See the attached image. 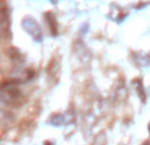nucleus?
<instances>
[{
	"label": "nucleus",
	"instance_id": "nucleus-1",
	"mask_svg": "<svg viewBox=\"0 0 150 145\" xmlns=\"http://www.w3.org/2000/svg\"><path fill=\"white\" fill-rule=\"evenodd\" d=\"M47 124L52 125V127H63V124H65V116L61 114H53L50 115V117L47 119Z\"/></svg>",
	"mask_w": 150,
	"mask_h": 145
},
{
	"label": "nucleus",
	"instance_id": "nucleus-2",
	"mask_svg": "<svg viewBox=\"0 0 150 145\" xmlns=\"http://www.w3.org/2000/svg\"><path fill=\"white\" fill-rule=\"evenodd\" d=\"M44 145H55V144L52 140H46V141H44Z\"/></svg>",
	"mask_w": 150,
	"mask_h": 145
},
{
	"label": "nucleus",
	"instance_id": "nucleus-3",
	"mask_svg": "<svg viewBox=\"0 0 150 145\" xmlns=\"http://www.w3.org/2000/svg\"><path fill=\"white\" fill-rule=\"evenodd\" d=\"M141 145H150V140H146V141H144V143L141 144Z\"/></svg>",
	"mask_w": 150,
	"mask_h": 145
},
{
	"label": "nucleus",
	"instance_id": "nucleus-4",
	"mask_svg": "<svg viewBox=\"0 0 150 145\" xmlns=\"http://www.w3.org/2000/svg\"><path fill=\"white\" fill-rule=\"evenodd\" d=\"M148 128H149V133H150V124H149V127H148Z\"/></svg>",
	"mask_w": 150,
	"mask_h": 145
}]
</instances>
